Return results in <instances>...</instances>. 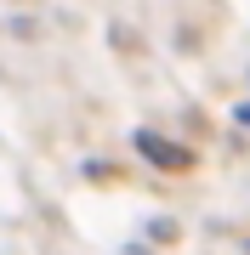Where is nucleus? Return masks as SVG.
Returning <instances> with one entry per match:
<instances>
[{
	"instance_id": "2",
	"label": "nucleus",
	"mask_w": 250,
	"mask_h": 255,
	"mask_svg": "<svg viewBox=\"0 0 250 255\" xmlns=\"http://www.w3.org/2000/svg\"><path fill=\"white\" fill-rule=\"evenodd\" d=\"M239 125H250V102H245V108H239Z\"/></svg>"
},
{
	"instance_id": "1",
	"label": "nucleus",
	"mask_w": 250,
	"mask_h": 255,
	"mask_svg": "<svg viewBox=\"0 0 250 255\" xmlns=\"http://www.w3.org/2000/svg\"><path fill=\"white\" fill-rule=\"evenodd\" d=\"M131 147H137L148 164H159V170H188V164H194V153H188V147L165 142L159 130H137V136H131Z\"/></svg>"
}]
</instances>
